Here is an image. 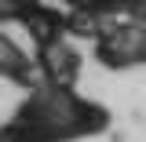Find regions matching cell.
<instances>
[{
	"label": "cell",
	"mask_w": 146,
	"mask_h": 142,
	"mask_svg": "<svg viewBox=\"0 0 146 142\" xmlns=\"http://www.w3.org/2000/svg\"><path fill=\"white\" fill-rule=\"evenodd\" d=\"M36 66L44 73V84L48 88H62V91H73L77 77H80V51L73 48L70 40H55L48 48H36Z\"/></svg>",
	"instance_id": "6da1fadb"
}]
</instances>
